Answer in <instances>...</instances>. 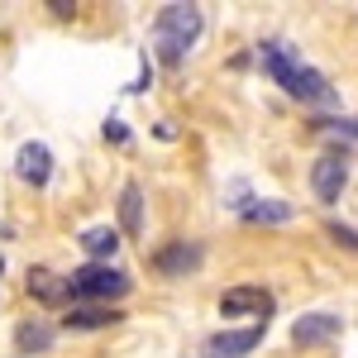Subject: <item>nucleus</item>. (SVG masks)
<instances>
[{"label": "nucleus", "mask_w": 358, "mask_h": 358, "mask_svg": "<svg viewBox=\"0 0 358 358\" xmlns=\"http://www.w3.org/2000/svg\"><path fill=\"white\" fill-rule=\"evenodd\" d=\"M258 67H263L287 96H296V101H306V106H334V86L325 82V72L306 67L292 43H282V38L258 43Z\"/></svg>", "instance_id": "f257e3e1"}, {"label": "nucleus", "mask_w": 358, "mask_h": 358, "mask_svg": "<svg viewBox=\"0 0 358 358\" xmlns=\"http://www.w3.org/2000/svg\"><path fill=\"white\" fill-rule=\"evenodd\" d=\"M201 29H206V15H201L196 5H163V10H158V24H153L158 62L177 67V62L187 57V48L201 38Z\"/></svg>", "instance_id": "f03ea898"}, {"label": "nucleus", "mask_w": 358, "mask_h": 358, "mask_svg": "<svg viewBox=\"0 0 358 358\" xmlns=\"http://www.w3.org/2000/svg\"><path fill=\"white\" fill-rule=\"evenodd\" d=\"M67 282H72V301H101V306L120 301V296L134 287L129 273H124V268H110V263H86V268H77Z\"/></svg>", "instance_id": "7ed1b4c3"}, {"label": "nucleus", "mask_w": 358, "mask_h": 358, "mask_svg": "<svg viewBox=\"0 0 358 358\" xmlns=\"http://www.w3.org/2000/svg\"><path fill=\"white\" fill-rule=\"evenodd\" d=\"M344 187H349V158L344 153H320L310 163V192L320 201H339Z\"/></svg>", "instance_id": "20e7f679"}, {"label": "nucleus", "mask_w": 358, "mask_h": 358, "mask_svg": "<svg viewBox=\"0 0 358 358\" xmlns=\"http://www.w3.org/2000/svg\"><path fill=\"white\" fill-rule=\"evenodd\" d=\"M263 334H268V325L263 320H253V325H244V330H220L206 339V349H210V358H244L253 354L258 344H263Z\"/></svg>", "instance_id": "39448f33"}, {"label": "nucleus", "mask_w": 358, "mask_h": 358, "mask_svg": "<svg viewBox=\"0 0 358 358\" xmlns=\"http://www.w3.org/2000/svg\"><path fill=\"white\" fill-rule=\"evenodd\" d=\"M220 315H258L268 325L273 315V292L268 287H229L220 296Z\"/></svg>", "instance_id": "423d86ee"}, {"label": "nucleus", "mask_w": 358, "mask_h": 358, "mask_svg": "<svg viewBox=\"0 0 358 358\" xmlns=\"http://www.w3.org/2000/svg\"><path fill=\"white\" fill-rule=\"evenodd\" d=\"M201 244H187V239H177V244H167V248H158L153 253V268L158 273H167V277H187V273H196L201 268Z\"/></svg>", "instance_id": "0eeeda50"}, {"label": "nucleus", "mask_w": 358, "mask_h": 358, "mask_svg": "<svg viewBox=\"0 0 358 358\" xmlns=\"http://www.w3.org/2000/svg\"><path fill=\"white\" fill-rule=\"evenodd\" d=\"M15 172L24 177L29 187H48V177H53V153H48V143H20Z\"/></svg>", "instance_id": "6e6552de"}, {"label": "nucleus", "mask_w": 358, "mask_h": 358, "mask_svg": "<svg viewBox=\"0 0 358 358\" xmlns=\"http://www.w3.org/2000/svg\"><path fill=\"white\" fill-rule=\"evenodd\" d=\"M339 330H344L339 315H330V310H310V315H301V320L292 325V339L306 349V344H325V339H334Z\"/></svg>", "instance_id": "1a4fd4ad"}, {"label": "nucleus", "mask_w": 358, "mask_h": 358, "mask_svg": "<svg viewBox=\"0 0 358 358\" xmlns=\"http://www.w3.org/2000/svg\"><path fill=\"white\" fill-rule=\"evenodd\" d=\"M120 320L124 315L115 306H67V315H62L67 330H106V325H120Z\"/></svg>", "instance_id": "9d476101"}, {"label": "nucleus", "mask_w": 358, "mask_h": 358, "mask_svg": "<svg viewBox=\"0 0 358 358\" xmlns=\"http://www.w3.org/2000/svg\"><path fill=\"white\" fill-rule=\"evenodd\" d=\"M53 325H48V320H38V315H34V320H24V325H20V330H15V349H20V354H48V349H53Z\"/></svg>", "instance_id": "9b49d317"}, {"label": "nucleus", "mask_w": 358, "mask_h": 358, "mask_svg": "<svg viewBox=\"0 0 358 358\" xmlns=\"http://www.w3.org/2000/svg\"><path fill=\"white\" fill-rule=\"evenodd\" d=\"M29 296H38V301H48V306H57V301H72V282L67 277H53V273H29Z\"/></svg>", "instance_id": "f8f14e48"}, {"label": "nucleus", "mask_w": 358, "mask_h": 358, "mask_svg": "<svg viewBox=\"0 0 358 358\" xmlns=\"http://www.w3.org/2000/svg\"><path fill=\"white\" fill-rule=\"evenodd\" d=\"M120 224H124L129 234L143 229V192H138L134 182H124V192H120Z\"/></svg>", "instance_id": "ddd939ff"}, {"label": "nucleus", "mask_w": 358, "mask_h": 358, "mask_svg": "<svg viewBox=\"0 0 358 358\" xmlns=\"http://www.w3.org/2000/svg\"><path fill=\"white\" fill-rule=\"evenodd\" d=\"M244 220H253V224H282V220H292V206H287V201H258V206H244Z\"/></svg>", "instance_id": "4468645a"}, {"label": "nucleus", "mask_w": 358, "mask_h": 358, "mask_svg": "<svg viewBox=\"0 0 358 358\" xmlns=\"http://www.w3.org/2000/svg\"><path fill=\"white\" fill-rule=\"evenodd\" d=\"M82 248L91 253V258H110L115 248H120V234L106 229V224H96V229H86V234H82Z\"/></svg>", "instance_id": "2eb2a0df"}, {"label": "nucleus", "mask_w": 358, "mask_h": 358, "mask_svg": "<svg viewBox=\"0 0 358 358\" xmlns=\"http://www.w3.org/2000/svg\"><path fill=\"white\" fill-rule=\"evenodd\" d=\"M330 234H334V239H339V244L358 248V229H349V224H330Z\"/></svg>", "instance_id": "dca6fc26"}, {"label": "nucleus", "mask_w": 358, "mask_h": 358, "mask_svg": "<svg viewBox=\"0 0 358 358\" xmlns=\"http://www.w3.org/2000/svg\"><path fill=\"white\" fill-rule=\"evenodd\" d=\"M106 138H115V143H124L129 134H124V124H120V120H110V124H106Z\"/></svg>", "instance_id": "f3484780"}, {"label": "nucleus", "mask_w": 358, "mask_h": 358, "mask_svg": "<svg viewBox=\"0 0 358 358\" xmlns=\"http://www.w3.org/2000/svg\"><path fill=\"white\" fill-rule=\"evenodd\" d=\"M0 273H5V258H0Z\"/></svg>", "instance_id": "a211bd4d"}]
</instances>
